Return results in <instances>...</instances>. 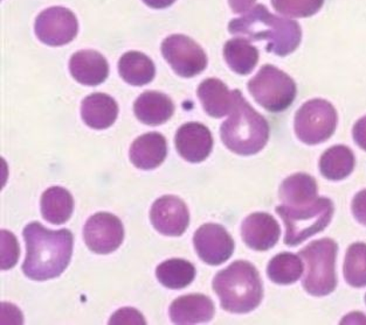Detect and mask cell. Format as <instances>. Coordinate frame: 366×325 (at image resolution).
<instances>
[{"label": "cell", "mask_w": 366, "mask_h": 325, "mask_svg": "<svg viewBox=\"0 0 366 325\" xmlns=\"http://www.w3.org/2000/svg\"><path fill=\"white\" fill-rule=\"evenodd\" d=\"M23 236L27 247L24 274L36 281L60 277L71 262L73 233L68 229L53 231L33 222L24 229Z\"/></svg>", "instance_id": "6da1fadb"}, {"label": "cell", "mask_w": 366, "mask_h": 325, "mask_svg": "<svg viewBox=\"0 0 366 325\" xmlns=\"http://www.w3.org/2000/svg\"><path fill=\"white\" fill-rule=\"evenodd\" d=\"M228 32L247 36L249 41H267L266 51L279 56L294 53L302 40V29L297 21L275 16L262 4L232 20Z\"/></svg>", "instance_id": "7a4b0ae2"}, {"label": "cell", "mask_w": 366, "mask_h": 325, "mask_svg": "<svg viewBox=\"0 0 366 325\" xmlns=\"http://www.w3.org/2000/svg\"><path fill=\"white\" fill-rule=\"evenodd\" d=\"M234 103L229 117L220 128V137L228 150L239 155H254L264 150L269 139V124L249 105L240 90H233Z\"/></svg>", "instance_id": "3957f363"}, {"label": "cell", "mask_w": 366, "mask_h": 325, "mask_svg": "<svg viewBox=\"0 0 366 325\" xmlns=\"http://www.w3.org/2000/svg\"><path fill=\"white\" fill-rule=\"evenodd\" d=\"M212 286L220 299V306L228 313H251L264 297V284L259 272L251 262L244 260L218 272Z\"/></svg>", "instance_id": "277c9868"}, {"label": "cell", "mask_w": 366, "mask_h": 325, "mask_svg": "<svg viewBox=\"0 0 366 325\" xmlns=\"http://www.w3.org/2000/svg\"><path fill=\"white\" fill-rule=\"evenodd\" d=\"M337 242L330 238L315 240L300 251L305 264L302 286L312 296H327L337 287Z\"/></svg>", "instance_id": "5b68a950"}, {"label": "cell", "mask_w": 366, "mask_h": 325, "mask_svg": "<svg viewBox=\"0 0 366 325\" xmlns=\"http://www.w3.org/2000/svg\"><path fill=\"white\" fill-rule=\"evenodd\" d=\"M275 211L286 227L285 244L297 246L328 227L334 216V203L329 198L318 197L310 205H279Z\"/></svg>", "instance_id": "8992f818"}, {"label": "cell", "mask_w": 366, "mask_h": 325, "mask_svg": "<svg viewBox=\"0 0 366 325\" xmlns=\"http://www.w3.org/2000/svg\"><path fill=\"white\" fill-rule=\"evenodd\" d=\"M247 88L255 102L272 113L290 108L297 95L295 81L272 64H264L248 82Z\"/></svg>", "instance_id": "52a82bcc"}, {"label": "cell", "mask_w": 366, "mask_h": 325, "mask_svg": "<svg viewBox=\"0 0 366 325\" xmlns=\"http://www.w3.org/2000/svg\"><path fill=\"white\" fill-rule=\"evenodd\" d=\"M337 121V112L331 103L325 99H312L296 112V137L303 144H322L332 137Z\"/></svg>", "instance_id": "ba28073f"}, {"label": "cell", "mask_w": 366, "mask_h": 325, "mask_svg": "<svg viewBox=\"0 0 366 325\" xmlns=\"http://www.w3.org/2000/svg\"><path fill=\"white\" fill-rule=\"evenodd\" d=\"M162 54L172 71L180 77L191 78L205 71L207 56L194 40L183 34L167 36L162 42Z\"/></svg>", "instance_id": "9c48e42d"}, {"label": "cell", "mask_w": 366, "mask_h": 325, "mask_svg": "<svg viewBox=\"0 0 366 325\" xmlns=\"http://www.w3.org/2000/svg\"><path fill=\"white\" fill-rule=\"evenodd\" d=\"M36 38L47 46L67 45L76 38V16L66 7H49L39 14L34 25Z\"/></svg>", "instance_id": "30bf717a"}, {"label": "cell", "mask_w": 366, "mask_h": 325, "mask_svg": "<svg viewBox=\"0 0 366 325\" xmlns=\"http://www.w3.org/2000/svg\"><path fill=\"white\" fill-rule=\"evenodd\" d=\"M86 245L92 252L109 254L119 249L124 239V227L119 217L109 212H97L84 225Z\"/></svg>", "instance_id": "8fae6325"}, {"label": "cell", "mask_w": 366, "mask_h": 325, "mask_svg": "<svg viewBox=\"0 0 366 325\" xmlns=\"http://www.w3.org/2000/svg\"><path fill=\"white\" fill-rule=\"evenodd\" d=\"M193 242L199 258L207 265H222L234 252V240L227 229L219 224L202 225L194 233Z\"/></svg>", "instance_id": "7c38bea8"}, {"label": "cell", "mask_w": 366, "mask_h": 325, "mask_svg": "<svg viewBox=\"0 0 366 325\" xmlns=\"http://www.w3.org/2000/svg\"><path fill=\"white\" fill-rule=\"evenodd\" d=\"M152 227L164 236L179 237L187 231L189 212L185 202L167 195L158 198L150 211Z\"/></svg>", "instance_id": "4fadbf2b"}, {"label": "cell", "mask_w": 366, "mask_h": 325, "mask_svg": "<svg viewBox=\"0 0 366 325\" xmlns=\"http://www.w3.org/2000/svg\"><path fill=\"white\" fill-rule=\"evenodd\" d=\"M174 144L180 157L189 162L199 163L212 152L213 137L205 125L187 123L178 130Z\"/></svg>", "instance_id": "5bb4252c"}, {"label": "cell", "mask_w": 366, "mask_h": 325, "mask_svg": "<svg viewBox=\"0 0 366 325\" xmlns=\"http://www.w3.org/2000/svg\"><path fill=\"white\" fill-rule=\"evenodd\" d=\"M281 234L277 220L267 212L249 215L241 225V236L249 249L264 252L277 245Z\"/></svg>", "instance_id": "9a60e30c"}, {"label": "cell", "mask_w": 366, "mask_h": 325, "mask_svg": "<svg viewBox=\"0 0 366 325\" xmlns=\"http://www.w3.org/2000/svg\"><path fill=\"white\" fill-rule=\"evenodd\" d=\"M214 303L202 294H189L171 303L170 319L174 324H198L209 322L214 316Z\"/></svg>", "instance_id": "2e32d148"}, {"label": "cell", "mask_w": 366, "mask_h": 325, "mask_svg": "<svg viewBox=\"0 0 366 325\" xmlns=\"http://www.w3.org/2000/svg\"><path fill=\"white\" fill-rule=\"evenodd\" d=\"M69 71L79 83L95 86L108 78L109 64L99 51H79L69 60Z\"/></svg>", "instance_id": "e0dca14e"}, {"label": "cell", "mask_w": 366, "mask_h": 325, "mask_svg": "<svg viewBox=\"0 0 366 325\" xmlns=\"http://www.w3.org/2000/svg\"><path fill=\"white\" fill-rule=\"evenodd\" d=\"M129 155L132 165L137 168L143 170L157 168L167 159V139L157 132L143 134L132 143Z\"/></svg>", "instance_id": "ac0fdd59"}, {"label": "cell", "mask_w": 366, "mask_h": 325, "mask_svg": "<svg viewBox=\"0 0 366 325\" xmlns=\"http://www.w3.org/2000/svg\"><path fill=\"white\" fill-rule=\"evenodd\" d=\"M134 112L136 118L143 124L158 126L170 120L174 115V102L165 93L149 90L136 99Z\"/></svg>", "instance_id": "d6986e66"}, {"label": "cell", "mask_w": 366, "mask_h": 325, "mask_svg": "<svg viewBox=\"0 0 366 325\" xmlns=\"http://www.w3.org/2000/svg\"><path fill=\"white\" fill-rule=\"evenodd\" d=\"M119 106L113 97L106 93H92L81 105V117L84 124L94 130H106L115 123Z\"/></svg>", "instance_id": "ffe728a7"}, {"label": "cell", "mask_w": 366, "mask_h": 325, "mask_svg": "<svg viewBox=\"0 0 366 325\" xmlns=\"http://www.w3.org/2000/svg\"><path fill=\"white\" fill-rule=\"evenodd\" d=\"M197 95L206 113L213 118H222L229 115L234 103L233 91H229L227 86L218 78L202 81Z\"/></svg>", "instance_id": "44dd1931"}, {"label": "cell", "mask_w": 366, "mask_h": 325, "mask_svg": "<svg viewBox=\"0 0 366 325\" xmlns=\"http://www.w3.org/2000/svg\"><path fill=\"white\" fill-rule=\"evenodd\" d=\"M317 182L309 174L297 172L287 177L280 187V200L290 207L310 205L317 200Z\"/></svg>", "instance_id": "7402d4cb"}, {"label": "cell", "mask_w": 366, "mask_h": 325, "mask_svg": "<svg viewBox=\"0 0 366 325\" xmlns=\"http://www.w3.org/2000/svg\"><path fill=\"white\" fill-rule=\"evenodd\" d=\"M119 73L130 86H142L154 81L156 68L149 56L141 51H132L119 58Z\"/></svg>", "instance_id": "603a6c76"}, {"label": "cell", "mask_w": 366, "mask_h": 325, "mask_svg": "<svg viewBox=\"0 0 366 325\" xmlns=\"http://www.w3.org/2000/svg\"><path fill=\"white\" fill-rule=\"evenodd\" d=\"M40 207L44 220L60 225L71 220L74 210V200L67 189L51 187L42 194Z\"/></svg>", "instance_id": "cb8c5ba5"}, {"label": "cell", "mask_w": 366, "mask_h": 325, "mask_svg": "<svg viewBox=\"0 0 366 325\" xmlns=\"http://www.w3.org/2000/svg\"><path fill=\"white\" fill-rule=\"evenodd\" d=\"M356 159L352 150L344 145L325 150L320 160V170L325 179L341 181L354 172Z\"/></svg>", "instance_id": "d4e9b609"}, {"label": "cell", "mask_w": 366, "mask_h": 325, "mask_svg": "<svg viewBox=\"0 0 366 325\" xmlns=\"http://www.w3.org/2000/svg\"><path fill=\"white\" fill-rule=\"evenodd\" d=\"M224 58L232 71L246 76L257 67L259 51L251 45L248 38H231L224 47Z\"/></svg>", "instance_id": "484cf974"}, {"label": "cell", "mask_w": 366, "mask_h": 325, "mask_svg": "<svg viewBox=\"0 0 366 325\" xmlns=\"http://www.w3.org/2000/svg\"><path fill=\"white\" fill-rule=\"evenodd\" d=\"M156 277L169 289H183L192 284L196 268L184 259H169L156 268Z\"/></svg>", "instance_id": "4316f807"}, {"label": "cell", "mask_w": 366, "mask_h": 325, "mask_svg": "<svg viewBox=\"0 0 366 325\" xmlns=\"http://www.w3.org/2000/svg\"><path fill=\"white\" fill-rule=\"evenodd\" d=\"M303 273V264L297 255L283 252L275 255L267 266V275L274 284H295Z\"/></svg>", "instance_id": "83f0119b"}, {"label": "cell", "mask_w": 366, "mask_h": 325, "mask_svg": "<svg viewBox=\"0 0 366 325\" xmlns=\"http://www.w3.org/2000/svg\"><path fill=\"white\" fill-rule=\"evenodd\" d=\"M343 273L351 287H366V244L355 242L349 246L344 260Z\"/></svg>", "instance_id": "f1b7e54d"}, {"label": "cell", "mask_w": 366, "mask_h": 325, "mask_svg": "<svg viewBox=\"0 0 366 325\" xmlns=\"http://www.w3.org/2000/svg\"><path fill=\"white\" fill-rule=\"evenodd\" d=\"M325 0H272L277 12L292 18H307L321 10Z\"/></svg>", "instance_id": "f546056e"}, {"label": "cell", "mask_w": 366, "mask_h": 325, "mask_svg": "<svg viewBox=\"0 0 366 325\" xmlns=\"http://www.w3.org/2000/svg\"><path fill=\"white\" fill-rule=\"evenodd\" d=\"M19 244L10 231H1V269L6 271L16 265L19 259Z\"/></svg>", "instance_id": "4dcf8cb0"}, {"label": "cell", "mask_w": 366, "mask_h": 325, "mask_svg": "<svg viewBox=\"0 0 366 325\" xmlns=\"http://www.w3.org/2000/svg\"><path fill=\"white\" fill-rule=\"evenodd\" d=\"M110 324H145V319L139 311L134 308H123L114 314Z\"/></svg>", "instance_id": "1f68e13d"}, {"label": "cell", "mask_w": 366, "mask_h": 325, "mask_svg": "<svg viewBox=\"0 0 366 325\" xmlns=\"http://www.w3.org/2000/svg\"><path fill=\"white\" fill-rule=\"evenodd\" d=\"M351 209L357 222L366 227V189L355 196Z\"/></svg>", "instance_id": "d6a6232c"}, {"label": "cell", "mask_w": 366, "mask_h": 325, "mask_svg": "<svg viewBox=\"0 0 366 325\" xmlns=\"http://www.w3.org/2000/svg\"><path fill=\"white\" fill-rule=\"evenodd\" d=\"M352 135L355 143L366 152V115L355 124Z\"/></svg>", "instance_id": "836d02e7"}, {"label": "cell", "mask_w": 366, "mask_h": 325, "mask_svg": "<svg viewBox=\"0 0 366 325\" xmlns=\"http://www.w3.org/2000/svg\"><path fill=\"white\" fill-rule=\"evenodd\" d=\"M255 1L257 0H228L232 11L237 13V14H241V13L251 10Z\"/></svg>", "instance_id": "e575fe53"}, {"label": "cell", "mask_w": 366, "mask_h": 325, "mask_svg": "<svg viewBox=\"0 0 366 325\" xmlns=\"http://www.w3.org/2000/svg\"><path fill=\"white\" fill-rule=\"evenodd\" d=\"M176 0H143V3L145 5H148L152 9H156V10H162V9H167V7L171 6Z\"/></svg>", "instance_id": "d590c367"}, {"label": "cell", "mask_w": 366, "mask_h": 325, "mask_svg": "<svg viewBox=\"0 0 366 325\" xmlns=\"http://www.w3.org/2000/svg\"><path fill=\"white\" fill-rule=\"evenodd\" d=\"M365 302H366V295H365Z\"/></svg>", "instance_id": "8d00e7d4"}]
</instances>
